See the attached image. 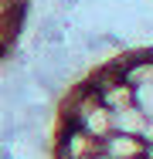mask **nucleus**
Returning a JSON list of instances; mask_svg holds the SVG:
<instances>
[{"mask_svg": "<svg viewBox=\"0 0 153 159\" xmlns=\"http://www.w3.org/2000/svg\"><path fill=\"white\" fill-rule=\"evenodd\" d=\"M24 20V0H0V41L10 48Z\"/></svg>", "mask_w": 153, "mask_h": 159, "instance_id": "nucleus-1", "label": "nucleus"}]
</instances>
